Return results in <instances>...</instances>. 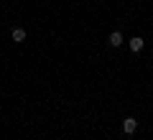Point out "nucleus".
Segmentation results:
<instances>
[{"instance_id":"obj_1","label":"nucleus","mask_w":153,"mask_h":140,"mask_svg":"<svg viewBox=\"0 0 153 140\" xmlns=\"http://www.w3.org/2000/svg\"><path fill=\"white\" fill-rule=\"evenodd\" d=\"M135 127H138V120L135 117H125V120H123V133H125V135H133Z\"/></svg>"},{"instance_id":"obj_2","label":"nucleus","mask_w":153,"mask_h":140,"mask_svg":"<svg viewBox=\"0 0 153 140\" xmlns=\"http://www.w3.org/2000/svg\"><path fill=\"white\" fill-rule=\"evenodd\" d=\"M123 41H125V38H123V33H120V31H112V33L107 36V43L112 46V49H117V46H123Z\"/></svg>"},{"instance_id":"obj_3","label":"nucleus","mask_w":153,"mask_h":140,"mask_svg":"<svg viewBox=\"0 0 153 140\" xmlns=\"http://www.w3.org/2000/svg\"><path fill=\"white\" fill-rule=\"evenodd\" d=\"M128 46H130L133 54H138V51H143V46H146V43H143V38H140V36H133L130 41H128Z\"/></svg>"},{"instance_id":"obj_4","label":"nucleus","mask_w":153,"mask_h":140,"mask_svg":"<svg viewBox=\"0 0 153 140\" xmlns=\"http://www.w3.org/2000/svg\"><path fill=\"white\" fill-rule=\"evenodd\" d=\"M10 36H13V41H16V43H23V41H26V28H13Z\"/></svg>"},{"instance_id":"obj_5","label":"nucleus","mask_w":153,"mask_h":140,"mask_svg":"<svg viewBox=\"0 0 153 140\" xmlns=\"http://www.w3.org/2000/svg\"><path fill=\"white\" fill-rule=\"evenodd\" d=\"M0 3H3V0H0Z\"/></svg>"}]
</instances>
